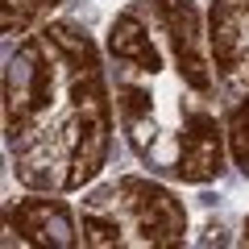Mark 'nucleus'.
I'll list each match as a JSON object with an SVG mask.
<instances>
[{"instance_id":"nucleus-1","label":"nucleus","mask_w":249,"mask_h":249,"mask_svg":"<svg viewBox=\"0 0 249 249\" xmlns=\"http://www.w3.org/2000/svg\"><path fill=\"white\" fill-rule=\"evenodd\" d=\"M124 145L150 175L212 183L224 170V108L196 0H129L104 42Z\"/></svg>"},{"instance_id":"nucleus-2","label":"nucleus","mask_w":249,"mask_h":249,"mask_svg":"<svg viewBox=\"0 0 249 249\" xmlns=\"http://www.w3.org/2000/svg\"><path fill=\"white\" fill-rule=\"evenodd\" d=\"M104 67L108 58L71 21L21 34L4 67V145L21 187L67 196L104 170L116 108Z\"/></svg>"},{"instance_id":"nucleus-3","label":"nucleus","mask_w":249,"mask_h":249,"mask_svg":"<svg viewBox=\"0 0 249 249\" xmlns=\"http://www.w3.org/2000/svg\"><path fill=\"white\" fill-rule=\"evenodd\" d=\"M79 241L83 245L170 249L187 241V208L158 178L124 175L91 191L79 204Z\"/></svg>"},{"instance_id":"nucleus-4","label":"nucleus","mask_w":249,"mask_h":249,"mask_svg":"<svg viewBox=\"0 0 249 249\" xmlns=\"http://www.w3.org/2000/svg\"><path fill=\"white\" fill-rule=\"evenodd\" d=\"M208 42H212L229 154L249 175V0H212Z\"/></svg>"},{"instance_id":"nucleus-5","label":"nucleus","mask_w":249,"mask_h":249,"mask_svg":"<svg viewBox=\"0 0 249 249\" xmlns=\"http://www.w3.org/2000/svg\"><path fill=\"white\" fill-rule=\"evenodd\" d=\"M9 224V245H75L79 241V220L67 212L62 199H54L50 191H34V196L9 204L4 212Z\"/></svg>"},{"instance_id":"nucleus-6","label":"nucleus","mask_w":249,"mask_h":249,"mask_svg":"<svg viewBox=\"0 0 249 249\" xmlns=\"http://www.w3.org/2000/svg\"><path fill=\"white\" fill-rule=\"evenodd\" d=\"M54 4L58 0H4V34H29L34 25H42V17Z\"/></svg>"},{"instance_id":"nucleus-7","label":"nucleus","mask_w":249,"mask_h":249,"mask_svg":"<svg viewBox=\"0 0 249 249\" xmlns=\"http://www.w3.org/2000/svg\"><path fill=\"white\" fill-rule=\"evenodd\" d=\"M245 241H249V220H245Z\"/></svg>"}]
</instances>
